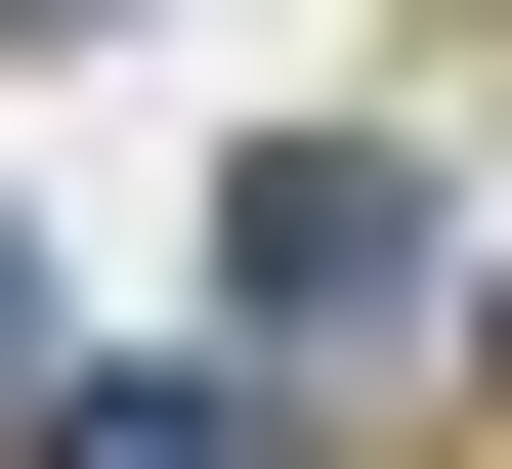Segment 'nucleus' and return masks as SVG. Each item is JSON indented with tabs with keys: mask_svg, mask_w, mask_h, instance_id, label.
<instances>
[{
	"mask_svg": "<svg viewBox=\"0 0 512 469\" xmlns=\"http://www.w3.org/2000/svg\"><path fill=\"white\" fill-rule=\"evenodd\" d=\"M0 384H43V214H0Z\"/></svg>",
	"mask_w": 512,
	"mask_h": 469,
	"instance_id": "nucleus-3",
	"label": "nucleus"
},
{
	"mask_svg": "<svg viewBox=\"0 0 512 469\" xmlns=\"http://www.w3.org/2000/svg\"><path fill=\"white\" fill-rule=\"evenodd\" d=\"M0 469H299L256 384H0Z\"/></svg>",
	"mask_w": 512,
	"mask_h": 469,
	"instance_id": "nucleus-2",
	"label": "nucleus"
},
{
	"mask_svg": "<svg viewBox=\"0 0 512 469\" xmlns=\"http://www.w3.org/2000/svg\"><path fill=\"white\" fill-rule=\"evenodd\" d=\"M0 43H43V0H0Z\"/></svg>",
	"mask_w": 512,
	"mask_h": 469,
	"instance_id": "nucleus-4",
	"label": "nucleus"
},
{
	"mask_svg": "<svg viewBox=\"0 0 512 469\" xmlns=\"http://www.w3.org/2000/svg\"><path fill=\"white\" fill-rule=\"evenodd\" d=\"M214 299H256V342L427 299V171H384V128H256V171H214Z\"/></svg>",
	"mask_w": 512,
	"mask_h": 469,
	"instance_id": "nucleus-1",
	"label": "nucleus"
}]
</instances>
